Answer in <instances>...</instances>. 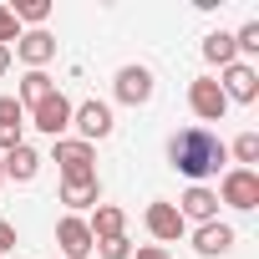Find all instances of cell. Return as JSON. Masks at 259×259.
Wrapping results in <instances>:
<instances>
[{"label":"cell","mask_w":259,"mask_h":259,"mask_svg":"<svg viewBox=\"0 0 259 259\" xmlns=\"http://www.w3.org/2000/svg\"><path fill=\"white\" fill-rule=\"evenodd\" d=\"M219 92L229 97V102H254L259 97V71L249 66V61H234V66H224V81H219Z\"/></svg>","instance_id":"10"},{"label":"cell","mask_w":259,"mask_h":259,"mask_svg":"<svg viewBox=\"0 0 259 259\" xmlns=\"http://www.w3.org/2000/svg\"><path fill=\"white\" fill-rule=\"evenodd\" d=\"M87 229H92V239H117V234L127 229V213H122L117 203H97V213L87 219Z\"/></svg>","instance_id":"15"},{"label":"cell","mask_w":259,"mask_h":259,"mask_svg":"<svg viewBox=\"0 0 259 259\" xmlns=\"http://www.w3.org/2000/svg\"><path fill=\"white\" fill-rule=\"evenodd\" d=\"M51 92H56V81H51L46 71H26V76H21V97H16V102H21V107H41Z\"/></svg>","instance_id":"17"},{"label":"cell","mask_w":259,"mask_h":259,"mask_svg":"<svg viewBox=\"0 0 259 259\" xmlns=\"http://www.w3.org/2000/svg\"><path fill=\"white\" fill-rule=\"evenodd\" d=\"M56 163H61V183L97 178V153H92V143H81V138H56Z\"/></svg>","instance_id":"3"},{"label":"cell","mask_w":259,"mask_h":259,"mask_svg":"<svg viewBox=\"0 0 259 259\" xmlns=\"http://www.w3.org/2000/svg\"><path fill=\"white\" fill-rule=\"evenodd\" d=\"M11 66V46H0V71H6Z\"/></svg>","instance_id":"28"},{"label":"cell","mask_w":259,"mask_h":259,"mask_svg":"<svg viewBox=\"0 0 259 259\" xmlns=\"http://www.w3.org/2000/svg\"><path fill=\"white\" fill-rule=\"evenodd\" d=\"M97 254L102 259H133V239L117 234V239H97Z\"/></svg>","instance_id":"21"},{"label":"cell","mask_w":259,"mask_h":259,"mask_svg":"<svg viewBox=\"0 0 259 259\" xmlns=\"http://www.w3.org/2000/svg\"><path fill=\"white\" fill-rule=\"evenodd\" d=\"M219 203H229V208H239V213L259 208V173H254V168H229V173L219 178Z\"/></svg>","instance_id":"2"},{"label":"cell","mask_w":259,"mask_h":259,"mask_svg":"<svg viewBox=\"0 0 259 259\" xmlns=\"http://www.w3.org/2000/svg\"><path fill=\"white\" fill-rule=\"evenodd\" d=\"M31 127H36V133H46V138H61L66 127H71V102H66L61 92H51L41 107H31Z\"/></svg>","instance_id":"8"},{"label":"cell","mask_w":259,"mask_h":259,"mask_svg":"<svg viewBox=\"0 0 259 259\" xmlns=\"http://www.w3.org/2000/svg\"><path fill=\"white\" fill-rule=\"evenodd\" d=\"M112 92H117V102H127V107H148V102H153V71H148V66H122L117 81H112Z\"/></svg>","instance_id":"6"},{"label":"cell","mask_w":259,"mask_h":259,"mask_svg":"<svg viewBox=\"0 0 259 259\" xmlns=\"http://www.w3.org/2000/svg\"><path fill=\"white\" fill-rule=\"evenodd\" d=\"M11 148H21V127H0V153H11Z\"/></svg>","instance_id":"25"},{"label":"cell","mask_w":259,"mask_h":259,"mask_svg":"<svg viewBox=\"0 0 259 259\" xmlns=\"http://www.w3.org/2000/svg\"><path fill=\"white\" fill-rule=\"evenodd\" d=\"M229 158H234L239 168H254V163H259V133H239L234 148H229Z\"/></svg>","instance_id":"20"},{"label":"cell","mask_w":259,"mask_h":259,"mask_svg":"<svg viewBox=\"0 0 259 259\" xmlns=\"http://www.w3.org/2000/svg\"><path fill=\"white\" fill-rule=\"evenodd\" d=\"M0 127H26V107L16 97H0Z\"/></svg>","instance_id":"23"},{"label":"cell","mask_w":259,"mask_h":259,"mask_svg":"<svg viewBox=\"0 0 259 259\" xmlns=\"http://www.w3.org/2000/svg\"><path fill=\"white\" fill-rule=\"evenodd\" d=\"M56 249H61V259H87V254L97 249V239H92V229H87V219H76V213H66V219L56 224Z\"/></svg>","instance_id":"5"},{"label":"cell","mask_w":259,"mask_h":259,"mask_svg":"<svg viewBox=\"0 0 259 259\" xmlns=\"http://www.w3.org/2000/svg\"><path fill=\"white\" fill-rule=\"evenodd\" d=\"M203 56H208L213 66H234V61H239V51H234V36H229V31H213V36H203Z\"/></svg>","instance_id":"18"},{"label":"cell","mask_w":259,"mask_h":259,"mask_svg":"<svg viewBox=\"0 0 259 259\" xmlns=\"http://www.w3.org/2000/svg\"><path fill=\"white\" fill-rule=\"evenodd\" d=\"M0 163H6V178H16V183H31V178L41 173V163H46V158H41L31 143H21V148H11Z\"/></svg>","instance_id":"14"},{"label":"cell","mask_w":259,"mask_h":259,"mask_svg":"<svg viewBox=\"0 0 259 259\" xmlns=\"http://www.w3.org/2000/svg\"><path fill=\"white\" fill-rule=\"evenodd\" d=\"M16 56H21L31 71H41V66L56 56V36H51V31H26V36L16 41Z\"/></svg>","instance_id":"12"},{"label":"cell","mask_w":259,"mask_h":259,"mask_svg":"<svg viewBox=\"0 0 259 259\" xmlns=\"http://www.w3.org/2000/svg\"><path fill=\"white\" fill-rule=\"evenodd\" d=\"M188 107H193L198 122H224L229 97L219 92V76H193V81H188Z\"/></svg>","instance_id":"4"},{"label":"cell","mask_w":259,"mask_h":259,"mask_svg":"<svg viewBox=\"0 0 259 259\" xmlns=\"http://www.w3.org/2000/svg\"><path fill=\"white\" fill-rule=\"evenodd\" d=\"M16 41H21V26H16L11 6H0V46H16Z\"/></svg>","instance_id":"24"},{"label":"cell","mask_w":259,"mask_h":259,"mask_svg":"<svg viewBox=\"0 0 259 259\" xmlns=\"http://www.w3.org/2000/svg\"><path fill=\"white\" fill-rule=\"evenodd\" d=\"M61 203H66V208H97V203H102V183H97V178L61 183Z\"/></svg>","instance_id":"16"},{"label":"cell","mask_w":259,"mask_h":259,"mask_svg":"<svg viewBox=\"0 0 259 259\" xmlns=\"http://www.w3.org/2000/svg\"><path fill=\"white\" fill-rule=\"evenodd\" d=\"M234 51H239V56H259V21L239 26V36H234Z\"/></svg>","instance_id":"22"},{"label":"cell","mask_w":259,"mask_h":259,"mask_svg":"<svg viewBox=\"0 0 259 259\" xmlns=\"http://www.w3.org/2000/svg\"><path fill=\"white\" fill-rule=\"evenodd\" d=\"M193 249L203 254V259H219V254H229L234 249V229L229 224H198V234H193Z\"/></svg>","instance_id":"13"},{"label":"cell","mask_w":259,"mask_h":259,"mask_svg":"<svg viewBox=\"0 0 259 259\" xmlns=\"http://www.w3.org/2000/svg\"><path fill=\"white\" fill-rule=\"evenodd\" d=\"M168 163H173L183 178L203 183V178H213V173L229 163V143H224L219 133H208V127H183V133L168 138Z\"/></svg>","instance_id":"1"},{"label":"cell","mask_w":259,"mask_h":259,"mask_svg":"<svg viewBox=\"0 0 259 259\" xmlns=\"http://www.w3.org/2000/svg\"><path fill=\"white\" fill-rule=\"evenodd\" d=\"M143 219H148V234H153L158 244H178V239H183V229H188V224H183V213H178L168 198L148 203V213H143Z\"/></svg>","instance_id":"9"},{"label":"cell","mask_w":259,"mask_h":259,"mask_svg":"<svg viewBox=\"0 0 259 259\" xmlns=\"http://www.w3.org/2000/svg\"><path fill=\"white\" fill-rule=\"evenodd\" d=\"M173 208L183 213V224H188V219H198V224H213V219H219V193H213V188H203V183H193V188H188V193H183Z\"/></svg>","instance_id":"11"},{"label":"cell","mask_w":259,"mask_h":259,"mask_svg":"<svg viewBox=\"0 0 259 259\" xmlns=\"http://www.w3.org/2000/svg\"><path fill=\"white\" fill-rule=\"evenodd\" d=\"M11 16H16V26L26 21V26H36V31H41V21L51 16V0H16V6H11Z\"/></svg>","instance_id":"19"},{"label":"cell","mask_w":259,"mask_h":259,"mask_svg":"<svg viewBox=\"0 0 259 259\" xmlns=\"http://www.w3.org/2000/svg\"><path fill=\"white\" fill-rule=\"evenodd\" d=\"M71 127L81 133V143H97V138H107V133H112V107L92 97V102L71 107Z\"/></svg>","instance_id":"7"},{"label":"cell","mask_w":259,"mask_h":259,"mask_svg":"<svg viewBox=\"0 0 259 259\" xmlns=\"http://www.w3.org/2000/svg\"><path fill=\"white\" fill-rule=\"evenodd\" d=\"M0 183H6V163H0Z\"/></svg>","instance_id":"29"},{"label":"cell","mask_w":259,"mask_h":259,"mask_svg":"<svg viewBox=\"0 0 259 259\" xmlns=\"http://www.w3.org/2000/svg\"><path fill=\"white\" fill-rule=\"evenodd\" d=\"M133 259H168V249H163V244H148V249H138Z\"/></svg>","instance_id":"27"},{"label":"cell","mask_w":259,"mask_h":259,"mask_svg":"<svg viewBox=\"0 0 259 259\" xmlns=\"http://www.w3.org/2000/svg\"><path fill=\"white\" fill-rule=\"evenodd\" d=\"M11 249H16V224L0 219V254H11Z\"/></svg>","instance_id":"26"}]
</instances>
